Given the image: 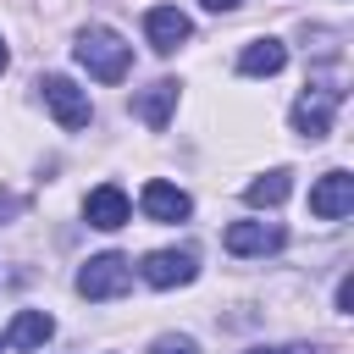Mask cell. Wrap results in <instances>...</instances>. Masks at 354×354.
Wrapping results in <instances>:
<instances>
[{
	"instance_id": "obj_1",
	"label": "cell",
	"mask_w": 354,
	"mask_h": 354,
	"mask_svg": "<svg viewBox=\"0 0 354 354\" xmlns=\"http://www.w3.org/2000/svg\"><path fill=\"white\" fill-rule=\"evenodd\" d=\"M72 55H77V66H83L88 77H100V83H122L127 66H133V44H127L116 28H100V22L77 33Z\"/></svg>"
},
{
	"instance_id": "obj_14",
	"label": "cell",
	"mask_w": 354,
	"mask_h": 354,
	"mask_svg": "<svg viewBox=\"0 0 354 354\" xmlns=\"http://www.w3.org/2000/svg\"><path fill=\"white\" fill-rule=\"evenodd\" d=\"M288 188H293V171H288V166H277V171L254 177V183L243 188V199H249L254 210H271V205H282V199H288Z\"/></svg>"
},
{
	"instance_id": "obj_9",
	"label": "cell",
	"mask_w": 354,
	"mask_h": 354,
	"mask_svg": "<svg viewBox=\"0 0 354 354\" xmlns=\"http://www.w3.org/2000/svg\"><path fill=\"white\" fill-rule=\"evenodd\" d=\"M83 216H88V227H100V232H116V227H127L133 205H127V194H122L116 183H100V188L83 199Z\"/></svg>"
},
{
	"instance_id": "obj_17",
	"label": "cell",
	"mask_w": 354,
	"mask_h": 354,
	"mask_svg": "<svg viewBox=\"0 0 354 354\" xmlns=\"http://www.w3.org/2000/svg\"><path fill=\"white\" fill-rule=\"evenodd\" d=\"M17 210H22V199H17L11 188H0V221H6V216H17Z\"/></svg>"
},
{
	"instance_id": "obj_8",
	"label": "cell",
	"mask_w": 354,
	"mask_h": 354,
	"mask_svg": "<svg viewBox=\"0 0 354 354\" xmlns=\"http://www.w3.org/2000/svg\"><path fill=\"white\" fill-rule=\"evenodd\" d=\"M348 210H354V177H348V171H326V177L310 188V216L343 221Z\"/></svg>"
},
{
	"instance_id": "obj_13",
	"label": "cell",
	"mask_w": 354,
	"mask_h": 354,
	"mask_svg": "<svg viewBox=\"0 0 354 354\" xmlns=\"http://www.w3.org/2000/svg\"><path fill=\"white\" fill-rule=\"evenodd\" d=\"M55 332V321L44 310H17V321L6 326V348H44Z\"/></svg>"
},
{
	"instance_id": "obj_6",
	"label": "cell",
	"mask_w": 354,
	"mask_h": 354,
	"mask_svg": "<svg viewBox=\"0 0 354 354\" xmlns=\"http://www.w3.org/2000/svg\"><path fill=\"white\" fill-rule=\"evenodd\" d=\"M188 33H194V22H188L177 6H149V11H144V39H149L155 55H171L177 44H188Z\"/></svg>"
},
{
	"instance_id": "obj_20",
	"label": "cell",
	"mask_w": 354,
	"mask_h": 354,
	"mask_svg": "<svg viewBox=\"0 0 354 354\" xmlns=\"http://www.w3.org/2000/svg\"><path fill=\"white\" fill-rule=\"evenodd\" d=\"M6 61H11V50H6V39H0V72H6Z\"/></svg>"
},
{
	"instance_id": "obj_16",
	"label": "cell",
	"mask_w": 354,
	"mask_h": 354,
	"mask_svg": "<svg viewBox=\"0 0 354 354\" xmlns=\"http://www.w3.org/2000/svg\"><path fill=\"white\" fill-rule=\"evenodd\" d=\"M337 310H343V315L354 310V277H343V282H337Z\"/></svg>"
},
{
	"instance_id": "obj_5",
	"label": "cell",
	"mask_w": 354,
	"mask_h": 354,
	"mask_svg": "<svg viewBox=\"0 0 354 354\" xmlns=\"http://www.w3.org/2000/svg\"><path fill=\"white\" fill-rule=\"evenodd\" d=\"M138 277H144L149 288H188V282L199 277V260H194L188 249H155V254H144Z\"/></svg>"
},
{
	"instance_id": "obj_10",
	"label": "cell",
	"mask_w": 354,
	"mask_h": 354,
	"mask_svg": "<svg viewBox=\"0 0 354 354\" xmlns=\"http://www.w3.org/2000/svg\"><path fill=\"white\" fill-rule=\"evenodd\" d=\"M138 205H144L149 221H188V210H194V199H188L177 183H160V177L144 183V199H138Z\"/></svg>"
},
{
	"instance_id": "obj_11",
	"label": "cell",
	"mask_w": 354,
	"mask_h": 354,
	"mask_svg": "<svg viewBox=\"0 0 354 354\" xmlns=\"http://www.w3.org/2000/svg\"><path fill=\"white\" fill-rule=\"evenodd\" d=\"M288 66V44L282 39H254V44H243V55H238V72L243 77H277Z\"/></svg>"
},
{
	"instance_id": "obj_12",
	"label": "cell",
	"mask_w": 354,
	"mask_h": 354,
	"mask_svg": "<svg viewBox=\"0 0 354 354\" xmlns=\"http://www.w3.org/2000/svg\"><path fill=\"white\" fill-rule=\"evenodd\" d=\"M171 105H177V83L166 77V83H149V88L133 100V116H138L144 127H155V133H160V127L171 122Z\"/></svg>"
},
{
	"instance_id": "obj_18",
	"label": "cell",
	"mask_w": 354,
	"mask_h": 354,
	"mask_svg": "<svg viewBox=\"0 0 354 354\" xmlns=\"http://www.w3.org/2000/svg\"><path fill=\"white\" fill-rule=\"evenodd\" d=\"M205 11H238V0H199Z\"/></svg>"
},
{
	"instance_id": "obj_2",
	"label": "cell",
	"mask_w": 354,
	"mask_h": 354,
	"mask_svg": "<svg viewBox=\"0 0 354 354\" xmlns=\"http://www.w3.org/2000/svg\"><path fill=\"white\" fill-rule=\"evenodd\" d=\"M337 105H343V88H337V83H315V88H304V94L293 100V133H304V138H326Z\"/></svg>"
},
{
	"instance_id": "obj_3",
	"label": "cell",
	"mask_w": 354,
	"mask_h": 354,
	"mask_svg": "<svg viewBox=\"0 0 354 354\" xmlns=\"http://www.w3.org/2000/svg\"><path fill=\"white\" fill-rule=\"evenodd\" d=\"M39 94H44V105H50V116L66 127V133H77V127H88V94L72 83V77H61V72H50L44 83H39Z\"/></svg>"
},
{
	"instance_id": "obj_7",
	"label": "cell",
	"mask_w": 354,
	"mask_h": 354,
	"mask_svg": "<svg viewBox=\"0 0 354 354\" xmlns=\"http://www.w3.org/2000/svg\"><path fill=\"white\" fill-rule=\"evenodd\" d=\"M221 243L232 254H277L288 243V232H282V221H232L221 232Z\"/></svg>"
},
{
	"instance_id": "obj_4",
	"label": "cell",
	"mask_w": 354,
	"mask_h": 354,
	"mask_svg": "<svg viewBox=\"0 0 354 354\" xmlns=\"http://www.w3.org/2000/svg\"><path fill=\"white\" fill-rule=\"evenodd\" d=\"M133 288V266L122 254H94L83 271H77V293L83 299H116Z\"/></svg>"
},
{
	"instance_id": "obj_15",
	"label": "cell",
	"mask_w": 354,
	"mask_h": 354,
	"mask_svg": "<svg viewBox=\"0 0 354 354\" xmlns=\"http://www.w3.org/2000/svg\"><path fill=\"white\" fill-rule=\"evenodd\" d=\"M149 354H199V348H194V337H171V332H166V337H155Z\"/></svg>"
},
{
	"instance_id": "obj_19",
	"label": "cell",
	"mask_w": 354,
	"mask_h": 354,
	"mask_svg": "<svg viewBox=\"0 0 354 354\" xmlns=\"http://www.w3.org/2000/svg\"><path fill=\"white\" fill-rule=\"evenodd\" d=\"M249 354H304V348H249Z\"/></svg>"
}]
</instances>
